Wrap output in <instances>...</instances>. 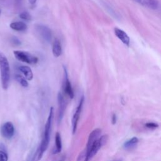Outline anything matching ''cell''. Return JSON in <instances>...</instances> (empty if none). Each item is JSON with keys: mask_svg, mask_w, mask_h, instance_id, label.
<instances>
[{"mask_svg": "<svg viewBox=\"0 0 161 161\" xmlns=\"http://www.w3.org/2000/svg\"><path fill=\"white\" fill-rule=\"evenodd\" d=\"M114 33L116 36L126 45H130V38L128 35L122 30L118 28H114Z\"/></svg>", "mask_w": 161, "mask_h": 161, "instance_id": "cell-12", "label": "cell"}, {"mask_svg": "<svg viewBox=\"0 0 161 161\" xmlns=\"http://www.w3.org/2000/svg\"><path fill=\"white\" fill-rule=\"evenodd\" d=\"M53 108L51 107L50 109L49 115L48 116L47 122L45 125L44 128V133H43V136L42 138V140L41 142V143L40 145L39 148L36 151L35 157H36V160H40L45 152L47 150L49 142H50V133H51V128H52V123L53 121Z\"/></svg>", "mask_w": 161, "mask_h": 161, "instance_id": "cell-1", "label": "cell"}, {"mask_svg": "<svg viewBox=\"0 0 161 161\" xmlns=\"http://www.w3.org/2000/svg\"><path fill=\"white\" fill-rule=\"evenodd\" d=\"M64 74H65V81L64 83V93L69 97L70 99H73L74 96V91L72 87V85L69 81L67 72L66 69L64 68Z\"/></svg>", "mask_w": 161, "mask_h": 161, "instance_id": "cell-10", "label": "cell"}, {"mask_svg": "<svg viewBox=\"0 0 161 161\" xmlns=\"http://www.w3.org/2000/svg\"><path fill=\"white\" fill-rule=\"evenodd\" d=\"M112 121H113V123L114 124L116 121V115L115 114H113V118H112Z\"/></svg>", "mask_w": 161, "mask_h": 161, "instance_id": "cell-24", "label": "cell"}, {"mask_svg": "<svg viewBox=\"0 0 161 161\" xmlns=\"http://www.w3.org/2000/svg\"><path fill=\"white\" fill-rule=\"evenodd\" d=\"M86 156H87V153H86V150L82 151L80 154L78 156L77 160H86Z\"/></svg>", "mask_w": 161, "mask_h": 161, "instance_id": "cell-21", "label": "cell"}, {"mask_svg": "<svg viewBox=\"0 0 161 161\" xmlns=\"http://www.w3.org/2000/svg\"></svg>", "mask_w": 161, "mask_h": 161, "instance_id": "cell-27", "label": "cell"}, {"mask_svg": "<svg viewBox=\"0 0 161 161\" xmlns=\"http://www.w3.org/2000/svg\"><path fill=\"white\" fill-rule=\"evenodd\" d=\"M57 101L58 104V115H57V119L58 122H60L64 114V111L66 108L67 102L61 92H58L57 95Z\"/></svg>", "mask_w": 161, "mask_h": 161, "instance_id": "cell-8", "label": "cell"}, {"mask_svg": "<svg viewBox=\"0 0 161 161\" xmlns=\"http://www.w3.org/2000/svg\"><path fill=\"white\" fill-rule=\"evenodd\" d=\"M9 26L11 29L17 31H24L27 29V25L23 21L12 22Z\"/></svg>", "mask_w": 161, "mask_h": 161, "instance_id": "cell-14", "label": "cell"}, {"mask_svg": "<svg viewBox=\"0 0 161 161\" xmlns=\"http://www.w3.org/2000/svg\"><path fill=\"white\" fill-rule=\"evenodd\" d=\"M0 132L4 138L6 139H11L14 134V128L13 124L10 121L4 123L1 127Z\"/></svg>", "mask_w": 161, "mask_h": 161, "instance_id": "cell-7", "label": "cell"}, {"mask_svg": "<svg viewBox=\"0 0 161 161\" xmlns=\"http://www.w3.org/2000/svg\"><path fill=\"white\" fill-rule=\"evenodd\" d=\"M145 126L148 128H151V129H154L157 127H158V125L155 124L154 123H148L145 125Z\"/></svg>", "mask_w": 161, "mask_h": 161, "instance_id": "cell-22", "label": "cell"}, {"mask_svg": "<svg viewBox=\"0 0 161 161\" xmlns=\"http://www.w3.org/2000/svg\"><path fill=\"white\" fill-rule=\"evenodd\" d=\"M19 18L26 21H30L31 19V14L27 11H23L19 14Z\"/></svg>", "mask_w": 161, "mask_h": 161, "instance_id": "cell-20", "label": "cell"}, {"mask_svg": "<svg viewBox=\"0 0 161 161\" xmlns=\"http://www.w3.org/2000/svg\"><path fill=\"white\" fill-rule=\"evenodd\" d=\"M138 142V140L136 137H133L130 140L126 142L123 145V147L126 150H131L134 148Z\"/></svg>", "mask_w": 161, "mask_h": 161, "instance_id": "cell-17", "label": "cell"}, {"mask_svg": "<svg viewBox=\"0 0 161 161\" xmlns=\"http://www.w3.org/2000/svg\"><path fill=\"white\" fill-rule=\"evenodd\" d=\"M140 5L151 9H156L158 6V0H133Z\"/></svg>", "mask_w": 161, "mask_h": 161, "instance_id": "cell-11", "label": "cell"}, {"mask_svg": "<svg viewBox=\"0 0 161 161\" xmlns=\"http://www.w3.org/2000/svg\"><path fill=\"white\" fill-rule=\"evenodd\" d=\"M13 53L15 58L18 60L25 62L26 64L33 65L36 64L38 61V58L36 57L27 52L15 50L13 52Z\"/></svg>", "mask_w": 161, "mask_h": 161, "instance_id": "cell-4", "label": "cell"}, {"mask_svg": "<svg viewBox=\"0 0 161 161\" xmlns=\"http://www.w3.org/2000/svg\"><path fill=\"white\" fill-rule=\"evenodd\" d=\"M16 80L20 84V85L24 87H26L28 86V83L27 82V79L24 76H22L20 74H16L14 75Z\"/></svg>", "mask_w": 161, "mask_h": 161, "instance_id": "cell-19", "label": "cell"}, {"mask_svg": "<svg viewBox=\"0 0 161 161\" xmlns=\"http://www.w3.org/2000/svg\"><path fill=\"white\" fill-rule=\"evenodd\" d=\"M19 70L28 80H31L33 79V74L30 67L26 65H21L19 67Z\"/></svg>", "mask_w": 161, "mask_h": 161, "instance_id": "cell-15", "label": "cell"}, {"mask_svg": "<svg viewBox=\"0 0 161 161\" xmlns=\"http://www.w3.org/2000/svg\"><path fill=\"white\" fill-rule=\"evenodd\" d=\"M101 134V130L99 128H96L91 131V133L89 134L87 143L86 145V153L89 150V149L91 148V147L92 145V144L94 143V142L97 140L100 136Z\"/></svg>", "mask_w": 161, "mask_h": 161, "instance_id": "cell-9", "label": "cell"}, {"mask_svg": "<svg viewBox=\"0 0 161 161\" xmlns=\"http://www.w3.org/2000/svg\"><path fill=\"white\" fill-rule=\"evenodd\" d=\"M62 45L58 39H55L52 45V53L55 57H58L62 54Z\"/></svg>", "mask_w": 161, "mask_h": 161, "instance_id": "cell-13", "label": "cell"}, {"mask_svg": "<svg viewBox=\"0 0 161 161\" xmlns=\"http://www.w3.org/2000/svg\"><path fill=\"white\" fill-rule=\"evenodd\" d=\"M35 31L39 37L45 42H50L52 38V33L51 30L43 25H36Z\"/></svg>", "mask_w": 161, "mask_h": 161, "instance_id": "cell-5", "label": "cell"}, {"mask_svg": "<svg viewBox=\"0 0 161 161\" xmlns=\"http://www.w3.org/2000/svg\"><path fill=\"white\" fill-rule=\"evenodd\" d=\"M12 42H13V43L14 45H19L21 44L20 40H19L18 38H16V37H13Z\"/></svg>", "mask_w": 161, "mask_h": 161, "instance_id": "cell-23", "label": "cell"}, {"mask_svg": "<svg viewBox=\"0 0 161 161\" xmlns=\"http://www.w3.org/2000/svg\"><path fill=\"white\" fill-rule=\"evenodd\" d=\"M0 76L3 89L8 88L10 81V66L6 57L0 52Z\"/></svg>", "mask_w": 161, "mask_h": 161, "instance_id": "cell-2", "label": "cell"}, {"mask_svg": "<svg viewBox=\"0 0 161 161\" xmlns=\"http://www.w3.org/2000/svg\"><path fill=\"white\" fill-rule=\"evenodd\" d=\"M62 150V140L60 134L58 132H57L55 137V148L53 149V153H60Z\"/></svg>", "mask_w": 161, "mask_h": 161, "instance_id": "cell-16", "label": "cell"}, {"mask_svg": "<svg viewBox=\"0 0 161 161\" xmlns=\"http://www.w3.org/2000/svg\"><path fill=\"white\" fill-rule=\"evenodd\" d=\"M84 97L82 96L80 99L79 103L77 106V108L75 111V113L72 116V134H74L76 131L77 127V123L80 118V115L81 113L82 108L84 104Z\"/></svg>", "mask_w": 161, "mask_h": 161, "instance_id": "cell-6", "label": "cell"}, {"mask_svg": "<svg viewBox=\"0 0 161 161\" xmlns=\"http://www.w3.org/2000/svg\"><path fill=\"white\" fill-rule=\"evenodd\" d=\"M108 136L107 135H103L100 136L97 140H96L94 143L92 144V145L91 147V148L89 149V150L87 152V156L86 161L91 160L92 158H93L99 150L101 148L102 146H103L108 141Z\"/></svg>", "mask_w": 161, "mask_h": 161, "instance_id": "cell-3", "label": "cell"}, {"mask_svg": "<svg viewBox=\"0 0 161 161\" xmlns=\"http://www.w3.org/2000/svg\"><path fill=\"white\" fill-rule=\"evenodd\" d=\"M8 159V155L4 145L0 143V161H6Z\"/></svg>", "mask_w": 161, "mask_h": 161, "instance_id": "cell-18", "label": "cell"}, {"mask_svg": "<svg viewBox=\"0 0 161 161\" xmlns=\"http://www.w3.org/2000/svg\"><path fill=\"white\" fill-rule=\"evenodd\" d=\"M0 14H1V10H0Z\"/></svg>", "mask_w": 161, "mask_h": 161, "instance_id": "cell-26", "label": "cell"}, {"mask_svg": "<svg viewBox=\"0 0 161 161\" xmlns=\"http://www.w3.org/2000/svg\"><path fill=\"white\" fill-rule=\"evenodd\" d=\"M28 2H29L30 4H35V3L36 2V0H28Z\"/></svg>", "mask_w": 161, "mask_h": 161, "instance_id": "cell-25", "label": "cell"}]
</instances>
